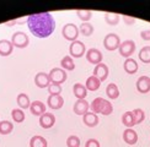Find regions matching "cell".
Segmentation results:
<instances>
[{"label": "cell", "instance_id": "cell-1", "mask_svg": "<svg viewBox=\"0 0 150 147\" xmlns=\"http://www.w3.org/2000/svg\"><path fill=\"white\" fill-rule=\"evenodd\" d=\"M30 32L37 38H47L55 29V20L51 12H40L27 17Z\"/></svg>", "mask_w": 150, "mask_h": 147}, {"label": "cell", "instance_id": "cell-2", "mask_svg": "<svg viewBox=\"0 0 150 147\" xmlns=\"http://www.w3.org/2000/svg\"><path fill=\"white\" fill-rule=\"evenodd\" d=\"M90 109L92 113H100V114H103V115H110L112 112H113V107L110 101L105 99L102 97H97L95 98L91 104H90Z\"/></svg>", "mask_w": 150, "mask_h": 147}, {"label": "cell", "instance_id": "cell-3", "mask_svg": "<svg viewBox=\"0 0 150 147\" xmlns=\"http://www.w3.org/2000/svg\"><path fill=\"white\" fill-rule=\"evenodd\" d=\"M79 27H76V24L74 23H67L62 28V34L63 37L69 41V42H74V41H78V37H79Z\"/></svg>", "mask_w": 150, "mask_h": 147}, {"label": "cell", "instance_id": "cell-4", "mask_svg": "<svg viewBox=\"0 0 150 147\" xmlns=\"http://www.w3.org/2000/svg\"><path fill=\"white\" fill-rule=\"evenodd\" d=\"M49 78H51V83H55V85H60L64 83L68 78V74L65 70H63L62 67H54L49 71Z\"/></svg>", "mask_w": 150, "mask_h": 147}, {"label": "cell", "instance_id": "cell-5", "mask_svg": "<svg viewBox=\"0 0 150 147\" xmlns=\"http://www.w3.org/2000/svg\"><path fill=\"white\" fill-rule=\"evenodd\" d=\"M11 43L12 46L16 47V48H26L28 46L30 43V38L25 33V32H21V31H17V32H15L14 34H12L11 37Z\"/></svg>", "mask_w": 150, "mask_h": 147}, {"label": "cell", "instance_id": "cell-6", "mask_svg": "<svg viewBox=\"0 0 150 147\" xmlns=\"http://www.w3.org/2000/svg\"><path fill=\"white\" fill-rule=\"evenodd\" d=\"M103 46L110 52L118 49L121 46V39H120V37H118V34H116V33L106 34L105 38H103Z\"/></svg>", "mask_w": 150, "mask_h": 147}, {"label": "cell", "instance_id": "cell-7", "mask_svg": "<svg viewBox=\"0 0 150 147\" xmlns=\"http://www.w3.org/2000/svg\"><path fill=\"white\" fill-rule=\"evenodd\" d=\"M69 53L71 58H81L84 54H86L85 44L81 41H74L69 47Z\"/></svg>", "mask_w": 150, "mask_h": 147}, {"label": "cell", "instance_id": "cell-8", "mask_svg": "<svg viewBox=\"0 0 150 147\" xmlns=\"http://www.w3.org/2000/svg\"><path fill=\"white\" fill-rule=\"evenodd\" d=\"M118 50H120V54L122 55V57L127 58V59L130 58V55H132L134 53V50H135V43H134V41L128 39V41L122 42L120 48H118Z\"/></svg>", "mask_w": 150, "mask_h": 147}, {"label": "cell", "instance_id": "cell-9", "mask_svg": "<svg viewBox=\"0 0 150 147\" xmlns=\"http://www.w3.org/2000/svg\"><path fill=\"white\" fill-rule=\"evenodd\" d=\"M86 60L89 61V63H91V64H93V65H97V64H100V63H102V59H103V57H102V53L98 50L97 48H90L89 50L86 52Z\"/></svg>", "mask_w": 150, "mask_h": 147}, {"label": "cell", "instance_id": "cell-10", "mask_svg": "<svg viewBox=\"0 0 150 147\" xmlns=\"http://www.w3.org/2000/svg\"><path fill=\"white\" fill-rule=\"evenodd\" d=\"M135 86H137V91H138L139 93H148L150 91V77L145 76V75L140 76L137 80Z\"/></svg>", "mask_w": 150, "mask_h": 147}, {"label": "cell", "instance_id": "cell-11", "mask_svg": "<svg viewBox=\"0 0 150 147\" xmlns=\"http://www.w3.org/2000/svg\"><path fill=\"white\" fill-rule=\"evenodd\" d=\"M93 76L97 77L101 82L105 81V80L108 77V66L102 63L97 64L95 66V69H93Z\"/></svg>", "mask_w": 150, "mask_h": 147}, {"label": "cell", "instance_id": "cell-12", "mask_svg": "<svg viewBox=\"0 0 150 147\" xmlns=\"http://www.w3.org/2000/svg\"><path fill=\"white\" fill-rule=\"evenodd\" d=\"M35 83L37 87L40 88H48V86L51 85V78H49V75L46 72H38L35 76Z\"/></svg>", "mask_w": 150, "mask_h": 147}, {"label": "cell", "instance_id": "cell-13", "mask_svg": "<svg viewBox=\"0 0 150 147\" xmlns=\"http://www.w3.org/2000/svg\"><path fill=\"white\" fill-rule=\"evenodd\" d=\"M47 104L51 109H60L64 104V98L60 94H57V96L49 94L47 98Z\"/></svg>", "mask_w": 150, "mask_h": 147}, {"label": "cell", "instance_id": "cell-14", "mask_svg": "<svg viewBox=\"0 0 150 147\" xmlns=\"http://www.w3.org/2000/svg\"><path fill=\"white\" fill-rule=\"evenodd\" d=\"M89 109H90V104L86 99H78L73 107L74 113L78 115H84L85 113L89 112Z\"/></svg>", "mask_w": 150, "mask_h": 147}, {"label": "cell", "instance_id": "cell-15", "mask_svg": "<svg viewBox=\"0 0 150 147\" xmlns=\"http://www.w3.org/2000/svg\"><path fill=\"white\" fill-rule=\"evenodd\" d=\"M55 124V116L52 113H45L40 116V125L43 129H51Z\"/></svg>", "mask_w": 150, "mask_h": 147}, {"label": "cell", "instance_id": "cell-16", "mask_svg": "<svg viewBox=\"0 0 150 147\" xmlns=\"http://www.w3.org/2000/svg\"><path fill=\"white\" fill-rule=\"evenodd\" d=\"M30 110H31V113H32L33 115L41 116L42 114L46 113V104L43 102H41V101H35V102L31 103Z\"/></svg>", "mask_w": 150, "mask_h": 147}, {"label": "cell", "instance_id": "cell-17", "mask_svg": "<svg viewBox=\"0 0 150 147\" xmlns=\"http://www.w3.org/2000/svg\"><path fill=\"white\" fill-rule=\"evenodd\" d=\"M83 121H84V124L86 126L95 127L98 124V116H97V114L92 113V112H87L83 115Z\"/></svg>", "mask_w": 150, "mask_h": 147}, {"label": "cell", "instance_id": "cell-18", "mask_svg": "<svg viewBox=\"0 0 150 147\" xmlns=\"http://www.w3.org/2000/svg\"><path fill=\"white\" fill-rule=\"evenodd\" d=\"M12 50H14V46H12L11 41L0 39V55L1 57H9Z\"/></svg>", "mask_w": 150, "mask_h": 147}, {"label": "cell", "instance_id": "cell-19", "mask_svg": "<svg viewBox=\"0 0 150 147\" xmlns=\"http://www.w3.org/2000/svg\"><path fill=\"white\" fill-rule=\"evenodd\" d=\"M123 140L124 142L128 145H135L138 141V134H137L133 129H127L123 132Z\"/></svg>", "mask_w": 150, "mask_h": 147}, {"label": "cell", "instance_id": "cell-20", "mask_svg": "<svg viewBox=\"0 0 150 147\" xmlns=\"http://www.w3.org/2000/svg\"><path fill=\"white\" fill-rule=\"evenodd\" d=\"M123 69L127 74L132 75V74H135L137 71H138V63H137L134 59L128 58V59H126V61H124Z\"/></svg>", "mask_w": 150, "mask_h": 147}, {"label": "cell", "instance_id": "cell-21", "mask_svg": "<svg viewBox=\"0 0 150 147\" xmlns=\"http://www.w3.org/2000/svg\"><path fill=\"white\" fill-rule=\"evenodd\" d=\"M73 92H74V96L78 99H85L87 96V90L85 87V85L83 83H75L73 87Z\"/></svg>", "mask_w": 150, "mask_h": 147}, {"label": "cell", "instance_id": "cell-22", "mask_svg": "<svg viewBox=\"0 0 150 147\" xmlns=\"http://www.w3.org/2000/svg\"><path fill=\"white\" fill-rule=\"evenodd\" d=\"M100 86H101V81L93 75L87 77L86 82H85V87H86L87 91H96V90L100 88Z\"/></svg>", "mask_w": 150, "mask_h": 147}, {"label": "cell", "instance_id": "cell-23", "mask_svg": "<svg viewBox=\"0 0 150 147\" xmlns=\"http://www.w3.org/2000/svg\"><path fill=\"white\" fill-rule=\"evenodd\" d=\"M47 140L41 135H35L30 140V147H47Z\"/></svg>", "mask_w": 150, "mask_h": 147}, {"label": "cell", "instance_id": "cell-24", "mask_svg": "<svg viewBox=\"0 0 150 147\" xmlns=\"http://www.w3.org/2000/svg\"><path fill=\"white\" fill-rule=\"evenodd\" d=\"M60 66H62V69L65 71H73L75 69V63L70 55H65V57L60 60Z\"/></svg>", "mask_w": 150, "mask_h": 147}, {"label": "cell", "instance_id": "cell-25", "mask_svg": "<svg viewBox=\"0 0 150 147\" xmlns=\"http://www.w3.org/2000/svg\"><path fill=\"white\" fill-rule=\"evenodd\" d=\"M16 101H17L18 107H20L21 109H27V108H30V106H31L30 97H28L26 93H18Z\"/></svg>", "mask_w": 150, "mask_h": 147}, {"label": "cell", "instance_id": "cell-26", "mask_svg": "<svg viewBox=\"0 0 150 147\" xmlns=\"http://www.w3.org/2000/svg\"><path fill=\"white\" fill-rule=\"evenodd\" d=\"M122 123H123V125H126L128 129L134 126L135 125V121H134L133 112H126V113H124L122 115Z\"/></svg>", "mask_w": 150, "mask_h": 147}, {"label": "cell", "instance_id": "cell-27", "mask_svg": "<svg viewBox=\"0 0 150 147\" xmlns=\"http://www.w3.org/2000/svg\"><path fill=\"white\" fill-rule=\"evenodd\" d=\"M139 59L142 63L150 64V46H145L140 49L139 52Z\"/></svg>", "mask_w": 150, "mask_h": 147}, {"label": "cell", "instance_id": "cell-28", "mask_svg": "<svg viewBox=\"0 0 150 147\" xmlns=\"http://www.w3.org/2000/svg\"><path fill=\"white\" fill-rule=\"evenodd\" d=\"M120 15L118 14H113V12H106L105 14V21L107 22V24L110 26H116L120 22Z\"/></svg>", "mask_w": 150, "mask_h": 147}, {"label": "cell", "instance_id": "cell-29", "mask_svg": "<svg viewBox=\"0 0 150 147\" xmlns=\"http://www.w3.org/2000/svg\"><path fill=\"white\" fill-rule=\"evenodd\" d=\"M106 93H107L108 98H111V99H116L120 96V90H118L116 83H110L107 88H106Z\"/></svg>", "mask_w": 150, "mask_h": 147}, {"label": "cell", "instance_id": "cell-30", "mask_svg": "<svg viewBox=\"0 0 150 147\" xmlns=\"http://www.w3.org/2000/svg\"><path fill=\"white\" fill-rule=\"evenodd\" d=\"M79 32L85 37H89L93 33V26L89 22H83L79 27Z\"/></svg>", "mask_w": 150, "mask_h": 147}, {"label": "cell", "instance_id": "cell-31", "mask_svg": "<svg viewBox=\"0 0 150 147\" xmlns=\"http://www.w3.org/2000/svg\"><path fill=\"white\" fill-rule=\"evenodd\" d=\"M12 129H14V125L9 120H1L0 121V134L1 135H9Z\"/></svg>", "mask_w": 150, "mask_h": 147}, {"label": "cell", "instance_id": "cell-32", "mask_svg": "<svg viewBox=\"0 0 150 147\" xmlns=\"http://www.w3.org/2000/svg\"><path fill=\"white\" fill-rule=\"evenodd\" d=\"M11 116H12V120L15 123H22L25 120V113L22 109H12L11 112Z\"/></svg>", "mask_w": 150, "mask_h": 147}, {"label": "cell", "instance_id": "cell-33", "mask_svg": "<svg viewBox=\"0 0 150 147\" xmlns=\"http://www.w3.org/2000/svg\"><path fill=\"white\" fill-rule=\"evenodd\" d=\"M76 15H78V17H79L83 22H87V21H89L90 18L92 17V11L79 9V10H76Z\"/></svg>", "mask_w": 150, "mask_h": 147}, {"label": "cell", "instance_id": "cell-34", "mask_svg": "<svg viewBox=\"0 0 150 147\" xmlns=\"http://www.w3.org/2000/svg\"><path fill=\"white\" fill-rule=\"evenodd\" d=\"M133 115H134V121H135V124H140V123L144 121L145 119V114L144 112L140 109V108H137L133 110Z\"/></svg>", "mask_w": 150, "mask_h": 147}, {"label": "cell", "instance_id": "cell-35", "mask_svg": "<svg viewBox=\"0 0 150 147\" xmlns=\"http://www.w3.org/2000/svg\"><path fill=\"white\" fill-rule=\"evenodd\" d=\"M67 146L68 147H80V139L76 135H70L67 139Z\"/></svg>", "mask_w": 150, "mask_h": 147}, {"label": "cell", "instance_id": "cell-36", "mask_svg": "<svg viewBox=\"0 0 150 147\" xmlns=\"http://www.w3.org/2000/svg\"><path fill=\"white\" fill-rule=\"evenodd\" d=\"M48 93L53 94V96L60 94L62 93V86L60 85H55V83H51L48 86Z\"/></svg>", "mask_w": 150, "mask_h": 147}, {"label": "cell", "instance_id": "cell-37", "mask_svg": "<svg viewBox=\"0 0 150 147\" xmlns=\"http://www.w3.org/2000/svg\"><path fill=\"white\" fill-rule=\"evenodd\" d=\"M85 147H100V142L96 139H89L86 141Z\"/></svg>", "mask_w": 150, "mask_h": 147}, {"label": "cell", "instance_id": "cell-38", "mask_svg": "<svg viewBox=\"0 0 150 147\" xmlns=\"http://www.w3.org/2000/svg\"><path fill=\"white\" fill-rule=\"evenodd\" d=\"M140 37L144 41H150V29H144L140 32Z\"/></svg>", "mask_w": 150, "mask_h": 147}, {"label": "cell", "instance_id": "cell-39", "mask_svg": "<svg viewBox=\"0 0 150 147\" xmlns=\"http://www.w3.org/2000/svg\"><path fill=\"white\" fill-rule=\"evenodd\" d=\"M123 21L126 22V24H134L135 22H137V20L134 17H129V16H123Z\"/></svg>", "mask_w": 150, "mask_h": 147}]
</instances>
